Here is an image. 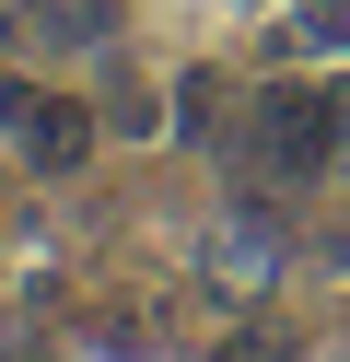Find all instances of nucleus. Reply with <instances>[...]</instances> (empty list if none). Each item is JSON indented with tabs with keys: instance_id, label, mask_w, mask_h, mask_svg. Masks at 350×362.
<instances>
[{
	"instance_id": "1",
	"label": "nucleus",
	"mask_w": 350,
	"mask_h": 362,
	"mask_svg": "<svg viewBox=\"0 0 350 362\" xmlns=\"http://www.w3.org/2000/svg\"><path fill=\"white\" fill-rule=\"evenodd\" d=\"M339 152H350L339 94H315V82H280V94H257V164H269V175H327Z\"/></svg>"
},
{
	"instance_id": "2",
	"label": "nucleus",
	"mask_w": 350,
	"mask_h": 362,
	"mask_svg": "<svg viewBox=\"0 0 350 362\" xmlns=\"http://www.w3.org/2000/svg\"><path fill=\"white\" fill-rule=\"evenodd\" d=\"M0 129H12V152H23L35 175H70L93 141H105V117L70 105V94H47V82H0Z\"/></svg>"
},
{
	"instance_id": "3",
	"label": "nucleus",
	"mask_w": 350,
	"mask_h": 362,
	"mask_svg": "<svg viewBox=\"0 0 350 362\" xmlns=\"http://www.w3.org/2000/svg\"><path fill=\"white\" fill-rule=\"evenodd\" d=\"M269 269H280L269 222H222V234H210V292H269Z\"/></svg>"
},
{
	"instance_id": "4",
	"label": "nucleus",
	"mask_w": 350,
	"mask_h": 362,
	"mask_svg": "<svg viewBox=\"0 0 350 362\" xmlns=\"http://www.w3.org/2000/svg\"><path fill=\"white\" fill-rule=\"evenodd\" d=\"M23 24H35V47H105L117 0H23Z\"/></svg>"
},
{
	"instance_id": "5",
	"label": "nucleus",
	"mask_w": 350,
	"mask_h": 362,
	"mask_svg": "<svg viewBox=\"0 0 350 362\" xmlns=\"http://www.w3.org/2000/svg\"><path fill=\"white\" fill-rule=\"evenodd\" d=\"M93 117H105V141H152V129H163V105L140 94V82H117V94L93 105Z\"/></svg>"
},
{
	"instance_id": "6",
	"label": "nucleus",
	"mask_w": 350,
	"mask_h": 362,
	"mask_svg": "<svg viewBox=\"0 0 350 362\" xmlns=\"http://www.w3.org/2000/svg\"><path fill=\"white\" fill-rule=\"evenodd\" d=\"M210 362H292V327H280V315H257V327H233Z\"/></svg>"
},
{
	"instance_id": "7",
	"label": "nucleus",
	"mask_w": 350,
	"mask_h": 362,
	"mask_svg": "<svg viewBox=\"0 0 350 362\" xmlns=\"http://www.w3.org/2000/svg\"><path fill=\"white\" fill-rule=\"evenodd\" d=\"M303 47H315V59H350V0H303Z\"/></svg>"
},
{
	"instance_id": "8",
	"label": "nucleus",
	"mask_w": 350,
	"mask_h": 362,
	"mask_svg": "<svg viewBox=\"0 0 350 362\" xmlns=\"http://www.w3.org/2000/svg\"><path fill=\"white\" fill-rule=\"evenodd\" d=\"M339 129H350V82H339Z\"/></svg>"
}]
</instances>
